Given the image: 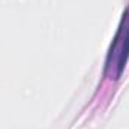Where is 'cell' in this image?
<instances>
[{
	"instance_id": "obj_1",
	"label": "cell",
	"mask_w": 129,
	"mask_h": 129,
	"mask_svg": "<svg viewBox=\"0 0 129 129\" xmlns=\"http://www.w3.org/2000/svg\"><path fill=\"white\" fill-rule=\"evenodd\" d=\"M129 57V9L123 14L119 24L117 33L110 47L107 62H105V75L111 80H117L126 64Z\"/></svg>"
}]
</instances>
